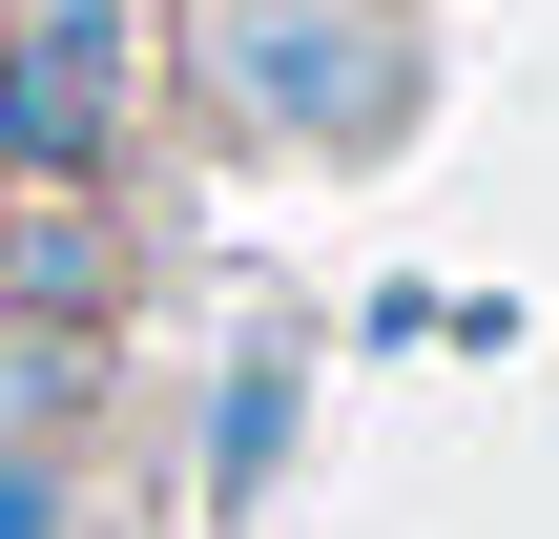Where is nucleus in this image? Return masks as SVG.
<instances>
[{
	"instance_id": "nucleus-1",
	"label": "nucleus",
	"mask_w": 559,
	"mask_h": 539,
	"mask_svg": "<svg viewBox=\"0 0 559 539\" xmlns=\"http://www.w3.org/2000/svg\"><path fill=\"white\" fill-rule=\"evenodd\" d=\"M187 83L249 145H394L415 125V21L394 0H187Z\"/></svg>"
},
{
	"instance_id": "nucleus-2",
	"label": "nucleus",
	"mask_w": 559,
	"mask_h": 539,
	"mask_svg": "<svg viewBox=\"0 0 559 539\" xmlns=\"http://www.w3.org/2000/svg\"><path fill=\"white\" fill-rule=\"evenodd\" d=\"M0 166L21 187L124 166V0H0Z\"/></svg>"
},
{
	"instance_id": "nucleus-3",
	"label": "nucleus",
	"mask_w": 559,
	"mask_h": 539,
	"mask_svg": "<svg viewBox=\"0 0 559 539\" xmlns=\"http://www.w3.org/2000/svg\"><path fill=\"white\" fill-rule=\"evenodd\" d=\"M124 208L104 187H41V208H0V312L21 332H124Z\"/></svg>"
},
{
	"instance_id": "nucleus-4",
	"label": "nucleus",
	"mask_w": 559,
	"mask_h": 539,
	"mask_svg": "<svg viewBox=\"0 0 559 539\" xmlns=\"http://www.w3.org/2000/svg\"><path fill=\"white\" fill-rule=\"evenodd\" d=\"M83 395H104V332H21L0 312V436H62Z\"/></svg>"
},
{
	"instance_id": "nucleus-5",
	"label": "nucleus",
	"mask_w": 559,
	"mask_h": 539,
	"mask_svg": "<svg viewBox=\"0 0 559 539\" xmlns=\"http://www.w3.org/2000/svg\"><path fill=\"white\" fill-rule=\"evenodd\" d=\"M0 539H83V457L62 436H0Z\"/></svg>"
}]
</instances>
